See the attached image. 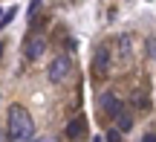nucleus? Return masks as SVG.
I'll return each mask as SVG.
<instances>
[{
    "label": "nucleus",
    "mask_w": 156,
    "mask_h": 142,
    "mask_svg": "<svg viewBox=\"0 0 156 142\" xmlns=\"http://www.w3.org/2000/svg\"><path fill=\"white\" fill-rule=\"evenodd\" d=\"M9 139L12 142H32L35 139V122L23 107H12V113H9Z\"/></svg>",
    "instance_id": "nucleus-1"
},
{
    "label": "nucleus",
    "mask_w": 156,
    "mask_h": 142,
    "mask_svg": "<svg viewBox=\"0 0 156 142\" xmlns=\"http://www.w3.org/2000/svg\"><path fill=\"white\" fill-rule=\"evenodd\" d=\"M67 75H69V58L58 55L55 61L49 64V81H52V84H61Z\"/></svg>",
    "instance_id": "nucleus-2"
},
{
    "label": "nucleus",
    "mask_w": 156,
    "mask_h": 142,
    "mask_svg": "<svg viewBox=\"0 0 156 142\" xmlns=\"http://www.w3.org/2000/svg\"><path fill=\"white\" fill-rule=\"evenodd\" d=\"M98 107H101V113H110V116H116L119 110L124 107V104L119 102V99L113 96V93H101V96H98Z\"/></svg>",
    "instance_id": "nucleus-3"
},
{
    "label": "nucleus",
    "mask_w": 156,
    "mask_h": 142,
    "mask_svg": "<svg viewBox=\"0 0 156 142\" xmlns=\"http://www.w3.org/2000/svg\"><path fill=\"white\" fill-rule=\"evenodd\" d=\"M93 67H95L98 75H107V70H110V49H107V46H98V49H95Z\"/></svg>",
    "instance_id": "nucleus-4"
},
{
    "label": "nucleus",
    "mask_w": 156,
    "mask_h": 142,
    "mask_svg": "<svg viewBox=\"0 0 156 142\" xmlns=\"http://www.w3.org/2000/svg\"><path fill=\"white\" fill-rule=\"evenodd\" d=\"M44 38H29L26 41V58H29V61H38V58L41 55H44Z\"/></svg>",
    "instance_id": "nucleus-5"
},
{
    "label": "nucleus",
    "mask_w": 156,
    "mask_h": 142,
    "mask_svg": "<svg viewBox=\"0 0 156 142\" xmlns=\"http://www.w3.org/2000/svg\"><path fill=\"white\" fill-rule=\"evenodd\" d=\"M113 119H116V125H119V133H124V131H130V128H133V116L127 113V110H119L116 116H113Z\"/></svg>",
    "instance_id": "nucleus-6"
},
{
    "label": "nucleus",
    "mask_w": 156,
    "mask_h": 142,
    "mask_svg": "<svg viewBox=\"0 0 156 142\" xmlns=\"http://www.w3.org/2000/svg\"><path fill=\"white\" fill-rule=\"evenodd\" d=\"M84 131H87V122H84V119H73V122L67 125V137H69V139H78Z\"/></svg>",
    "instance_id": "nucleus-7"
},
{
    "label": "nucleus",
    "mask_w": 156,
    "mask_h": 142,
    "mask_svg": "<svg viewBox=\"0 0 156 142\" xmlns=\"http://www.w3.org/2000/svg\"><path fill=\"white\" fill-rule=\"evenodd\" d=\"M119 55H122V61H127V58H130V38H127V35L119 38Z\"/></svg>",
    "instance_id": "nucleus-8"
},
{
    "label": "nucleus",
    "mask_w": 156,
    "mask_h": 142,
    "mask_svg": "<svg viewBox=\"0 0 156 142\" xmlns=\"http://www.w3.org/2000/svg\"><path fill=\"white\" fill-rule=\"evenodd\" d=\"M15 15H17V9H9V12H3V17H0V29H6L12 20H15Z\"/></svg>",
    "instance_id": "nucleus-9"
},
{
    "label": "nucleus",
    "mask_w": 156,
    "mask_h": 142,
    "mask_svg": "<svg viewBox=\"0 0 156 142\" xmlns=\"http://www.w3.org/2000/svg\"><path fill=\"white\" fill-rule=\"evenodd\" d=\"M147 55L156 61V38H147Z\"/></svg>",
    "instance_id": "nucleus-10"
},
{
    "label": "nucleus",
    "mask_w": 156,
    "mask_h": 142,
    "mask_svg": "<svg viewBox=\"0 0 156 142\" xmlns=\"http://www.w3.org/2000/svg\"><path fill=\"white\" fill-rule=\"evenodd\" d=\"M107 142H122V137H119V131H110V133H107Z\"/></svg>",
    "instance_id": "nucleus-11"
},
{
    "label": "nucleus",
    "mask_w": 156,
    "mask_h": 142,
    "mask_svg": "<svg viewBox=\"0 0 156 142\" xmlns=\"http://www.w3.org/2000/svg\"><path fill=\"white\" fill-rule=\"evenodd\" d=\"M38 6H41V0H32V6H29V15H35V12H38Z\"/></svg>",
    "instance_id": "nucleus-12"
},
{
    "label": "nucleus",
    "mask_w": 156,
    "mask_h": 142,
    "mask_svg": "<svg viewBox=\"0 0 156 142\" xmlns=\"http://www.w3.org/2000/svg\"><path fill=\"white\" fill-rule=\"evenodd\" d=\"M142 142H156V133H145V139Z\"/></svg>",
    "instance_id": "nucleus-13"
},
{
    "label": "nucleus",
    "mask_w": 156,
    "mask_h": 142,
    "mask_svg": "<svg viewBox=\"0 0 156 142\" xmlns=\"http://www.w3.org/2000/svg\"><path fill=\"white\" fill-rule=\"evenodd\" d=\"M32 142H52V139H49V137H35Z\"/></svg>",
    "instance_id": "nucleus-14"
},
{
    "label": "nucleus",
    "mask_w": 156,
    "mask_h": 142,
    "mask_svg": "<svg viewBox=\"0 0 156 142\" xmlns=\"http://www.w3.org/2000/svg\"><path fill=\"white\" fill-rule=\"evenodd\" d=\"M0 55H3V44H0Z\"/></svg>",
    "instance_id": "nucleus-15"
}]
</instances>
